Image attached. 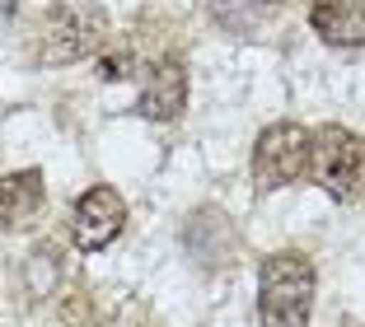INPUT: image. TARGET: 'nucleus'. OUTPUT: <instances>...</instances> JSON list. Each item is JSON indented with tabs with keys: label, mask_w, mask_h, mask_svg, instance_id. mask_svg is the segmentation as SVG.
Here are the masks:
<instances>
[{
	"label": "nucleus",
	"mask_w": 365,
	"mask_h": 327,
	"mask_svg": "<svg viewBox=\"0 0 365 327\" xmlns=\"http://www.w3.org/2000/svg\"><path fill=\"white\" fill-rule=\"evenodd\" d=\"M314 262L304 253H277L258 271V313L262 327H309L314 313Z\"/></svg>",
	"instance_id": "obj_1"
},
{
	"label": "nucleus",
	"mask_w": 365,
	"mask_h": 327,
	"mask_svg": "<svg viewBox=\"0 0 365 327\" xmlns=\"http://www.w3.org/2000/svg\"><path fill=\"white\" fill-rule=\"evenodd\" d=\"M309 173L333 201H356L365 192V140L346 127H323L309 150Z\"/></svg>",
	"instance_id": "obj_2"
},
{
	"label": "nucleus",
	"mask_w": 365,
	"mask_h": 327,
	"mask_svg": "<svg viewBox=\"0 0 365 327\" xmlns=\"http://www.w3.org/2000/svg\"><path fill=\"white\" fill-rule=\"evenodd\" d=\"M309 150H314V131L300 122H272L253 145V178L258 187L277 192L290 187L309 173Z\"/></svg>",
	"instance_id": "obj_3"
},
{
	"label": "nucleus",
	"mask_w": 365,
	"mask_h": 327,
	"mask_svg": "<svg viewBox=\"0 0 365 327\" xmlns=\"http://www.w3.org/2000/svg\"><path fill=\"white\" fill-rule=\"evenodd\" d=\"M103 38H108V14L98 5H61L43 24V61L47 66L85 61L103 47Z\"/></svg>",
	"instance_id": "obj_4"
},
{
	"label": "nucleus",
	"mask_w": 365,
	"mask_h": 327,
	"mask_svg": "<svg viewBox=\"0 0 365 327\" xmlns=\"http://www.w3.org/2000/svg\"><path fill=\"white\" fill-rule=\"evenodd\" d=\"M122 224H127V201H122V192L98 182V187H89L85 197L76 201L71 239H76L80 253H98V248H108V243L122 234Z\"/></svg>",
	"instance_id": "obj_5"
},
{
	"label": "nucleus",
	"mask_w": 365,
	"mask_h": 327,
	"mask_svg": "<svg viewBox=\"0 0 365 327\" xmlns=\"http://www.w3.org/2000/svg\"><path fill=\"white\" fill-rule=\"evenodd\" d=\"M182 103H187V71H182V61H173V56H160V61L145 71V80H140L136 113L150 117V122H173V117L182 113Z\"/></svg>",
	"instance_id": "obj_6"
},
{
	"label": "nucleus",
	"mask_w": 365,
	"mask_h": 327,
	"mask_svg": "<svg viewBox=\"0 0 365 327\" xmlns=\"http://www.w3.org/2000/svg\"><path fill=\"white\" fill-rule=\"evenodd\" d=\"M47 201V182L38 169H19L0 178V224L5 229H29L38 215H43Z\"/></svg>",
	"instance_id": "obj_7"
},
{
	"label": "nucleus",
	"mask_w": 365,
	"mask_h": 327,
	"mask_svg": "<svg viewBox=\"0 0 365 327\" xmlns=\"http://www.w3.org/2000/svg\"><path fill=\"white\" fill-rule=\"evenodd\" d=\"M309 24L333 47H365V0H323L309 10Z\"/></svg>",
	"instance_id": "obj_8"
},
{
	"label": "nucleus",
	"mask_w": 365,
	"mask_h": 327,
	"mask_svg": "<svg viewBox=\"0 0 365 327\" xmlns=\"http://www.w3.org/2000/svg\"><path fill=\"white\" fill-rule=\"evenodd\" d=\"M56 271H61V262H56V243H38L29 257V271H24V281H29V295L43 299L47 290L56 285Z\"/></svg>",
	"instance_id": "obj_9"
},
{
	"label": "nucleus",
	"mask_w": 365,
	"mask_h": 327,
	"mask_svg": "<svg viewBox=\"0 0 365 327\" xmlns=\"http://www.w3.org/2000/svg\"><path fill=\"white\" fill-rule=\"evenodd\" d=\"M225 14H262V10H272L277 0H215Z\"/></svg>",
	"instance_id": "obj_10"
},
{
	"label": "nucleus",
	"mask_w": 365,
	"mask_h": 327,
	"mask_svg": "<svg viewBox=\"0 0 365 327\" xmlns=\"http://www.w3.org/2000/svg\"><path fill=\"white\" fill-rule=\"evenodd\" d=\"M14 5H19V0H0V14H10Z\"/></svg>",
	"instance_id": "obj_11"
}]
</instances>
